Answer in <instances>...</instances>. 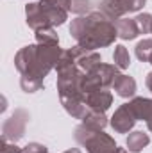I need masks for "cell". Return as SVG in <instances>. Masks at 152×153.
<instances>
[{
    "label": "cell",
    "mask_w": 152,
    "mask_h": 153,
    "mask_svg": "<svg viewBox=\"0 0 152 153\" xmlns=\"http://www.w3.org/2000/svg\"><path fill=\"white\" fill-rule=\"evenodd\" d=\"M145 85H147V89L152 93V71L150 73H147V78H145Z\"/></svg>",
    "instance_id": "25"
},
{
    "label": "cell",
    "mask_w": 152,
    "mask_h": 153,
    "mask_svg": "<svg viewBox=\"0 0 152 153\" xmlns=\"http://www.w3.org/2000/svg\"><path fill=\"white\" fill-rule=\"evenodd\" d=\"M114 93L122 98H131L136 93V80L129 75H118L113 82Z\"/></svg>",
    "instance_id": "13"
},
{
    "label": "cell",
    "mask_w": 152,
    "mask_h": 153,
    "mask_svg": "<svg viewBox=\"0 0 152 153\" xmlns=\"http://www.w3.org/2000/svg\"><path fill=\"white\" fill-rule=\"evenodd\" d=\"M61 55L63 50L59 48V45H27L14 55V66L22 76L43 80L50 73V70L56 68Z\"/></svg>",
    "instance_id": "2"
},
{
    "label": "cell",
    "mask_w": 152,
    "mask_h": 153,
    "mask_svg": "<svg viewBox=\"0 0 152 153\" xmlns=\"http://www.w3.org/2000/svg\"><path fill=\"white\" fill-rule=\"evenodd\" d=\"M113 62L118 70H127L131 66V55H129V50L123 46V45H116L113 52Z\"/></svg>",
    "instance_id": "16"
},
{
    "label": "cell",
    "mask_w": 152,
    "mask_h": 153,
    "mask_svg": "<svg viewBox=\"0 0 152 153\" xmlns=\"http://www.w3.org/2000/svg\"><path fill=\"white\" fill-rule=\"evenodd\" d=\"M134 20H136V23H138L140 34H149V32H150V27H152V14H149V13H141V14H138Z\"/></svg>",
    "instance_id": "20"
},
{
    "label": "cell",
    "mask_w": 152,
    "mask_h": 153,
    "mask_svg": "<svg viewBox=\"0 0 152 153\" xmlns=\"http://www.w3.org/2000/svg\"><path fill=\"white\" fill-rule=\"evenodd\" d=\"M149 143H150V137L147 134L132 132V134H129V137L125 141V146H127V150L131 153H140L145 146H149Z\"/></svg>",
    "instance_id": "14"
},
{
    "label": "cell",
    "mask_w": 152,
    "mask_h": 153,
    "mask_svg": "<svg viewBox=\"0 0 152 153\" xmlns=\"http://www.w3.org/2000/svg\"><path fill=\"white\" fill-rule=\"evenodd\" d=\"M108 123L109 121H108L104 112H95V111H90V114L82 119V125H86L93 130H104L108 126Z\"/></svg>",
    "instance_id": "15"
},
{
    "label": "cell",
    "mask_w": 152,
    "mask_h": 153,
    "mask_svg": "<svg viewBox=\"0 0 152 153\" xmlns=\"http://www.w3.org/2000/svg\"><path fill=\"white\" fill-rule=\"evenodd\" d=\"M118 73V68L114 64H106V62H100L97 68H93L90 73H86L82 78V91L84 93H91V91H97V89H108V87H113V82L116 80Z\"/></svg>",
    "instance_id": "4"
},
{
    "label": "cell",
    "mask_w": 152,
    "mask_h": 153,
    "mask_svg": "<svg viewBox=\"0 0 152 153\" xmlns=\"http://www.w3.org/2000/svg\"><path fill=\"white\" fill-rule=\"evenodd\" d=\"M114 25L118 30V38L123 41H131V39L138 38V34H140L138 23L132 18H118V20H114Z\"/></svg>",
    "instance_id": "12"
},
{
    "label": "cell",
    "mask_w": 152,
    "mask_h": 153,
    "mask_svg": "<svg viewBox=\"0 0 152 153\" xmlns=\"http://www.w3.org/2000/svg\"><path fill=\"white\" fill-rule=\"evenodd\" d=\"M20 87H22L25 93H36V91H39V89H43V80L22 76V78H20Z\"/></svg>",
    "instance_id": "19"
},
{
    "label": "cell",
    "mask_w": 152,
    "mask_h": 153,
    "mask_svg": "<svg viewBox=\"0 0 152 153\" xmlns=\"http://www.w3.org/2000/svg\"><path fill=\"white\" fill-rule=\"evenodd\" d=\"M116 153H129V152H127V150H123V148H118V150H116Z\"/></svg>",
    "instance_id": "27"
},
{
    "label": "cell",
    "mask_w": 152,
    "mask_h": 153,
    "mask_svg": "<svg viewBox=\"0 0 152 153\" xmlns=\"http://www.w3.org/2000/svg\"><path fill=\"white\" fill-rule=\"evenodd\" d=\"M134 53H136V57H138L141 62H150V57H152V39H141V41L136 45Z\"/></svg>",
    "instance_id": "18"
},
{
    "label": "cell",
    "mask_w": 152,
    "mask_h": 153,
    "mask_svg": "<svg viewBox=\"0 0 152 153\" xmlns=\"http://www.w3.org/2000/svg\"><path fill=\"white\" fill-rule=\"evenodd\" d=\"M150 64H152V57H150Z\"/></svg>",
    "instance_id": "30"
},
{
    "label": "cell",
    "mask_w": 152,
    "mask_h": 153,
    "mask_svg": "<svg viewBox=\"0 0 152 153\" xmlns=\"http://www.w3.org/2000/svg\"><path fill=\"white\" fill-rule=\"evenodd\" d=\"M63 153H81V150H77V148H70V150H66V152Z\"/></svg>",
    "instance_id": "26"
},
{
    "label": "cell",
    "mask_w": 152,
    "mask_h": 153,
    "mask_svg": "<svg viewBox=\"0 0 152 153\" xmlns=\"http://www.w3.org/2000/svg\"><path fill=\"white\" fill-rule=\"evenodd\" d=\"M25 14H27V25H29L34 32L39 30V29H48V27H52V23H50V20H48L47 13L43 11V7H41L39 2H31V4H27V5H25Z\"/></svg>",
    "instance_id": "9"
},
{
    "label": "cell",
    "mask_w": 152,
    "mask_h": 153,
    "mask_svg": "<svg viewBox=\"0 0 152 153\" xmlns=\"http://www.w3.org/2000/svg\"><path fill=\"white\" fill-rule=\"evenodd\" d=\"M150 34H152V27H150Z\"/></svg>",
    "instance_id": "29"
},
{
    "label": "cell",
    "mask_w": 152,
    "mask_h": 153,
    "mask_svg": "<svg viewBox=\"0 0 152 153\" xmlns=\"http://www.w3.org/2000/svg\"><path fill=\"white\" fill-rule=\"evenodd\" d=\"M75 141L82 144L88 153H116L118 146L111 135L104 134V130H93L86 125H79L74 134Z\"/></svg>",
    "instance_id": "3"
},
{
    "label": "cell",
    "mask_w": 152,
    "mask_h": 153,
    "mask_svg": "<svg viewBox=\"0 0 152 153\" xmlns=\"http://www.w3.org/2000/svg\"><path fill=\"white\" fill-rule=\"evenodd\" d=\"M2 153H22L23 148H20V146H16V143H11V141H4L2 139Z\"/></svg>",
    "instance_id": "23"
},
{
    "label": "cell",
    "mask_w": 152,
    "mask_h": 153,
    "mask_svg": "<svg viewBox=\"0 0 152 153\" xmlns=\"http://www.w3.org/2000/svg\"><path fill=\"white\" fill-rule=\"evenodd\" d=\"M113 103V94L108 89H97L91 93H86V105L90 111L95 112H106Z\"/></svg>",
    "instance_id": "10"
},
{
    "label": "cell",
    "mask_w": 152,
    "mask_h": 153,
    "mask_svg": "<svg viewBox=\"0 0 152 153\" xmlns=\"http://www.w3.org/2000/svg\"><path fill=\"white\" fill-rule=\"evenodd\" d=\"M68 52L74 57L75 66L82 73H90L93 68H97L102 62V57H100V53L97 50H86V48H82V46L77 45V46L68 48Z\"/></svg>",
    "instance_id": "7"
},
{
    "label": "cell",
    "mask_w": 152,
    "mask_h": 153,
    "mask_svg": "<svg viewBox=\"0 0 152 153\" xmlns=\"http://www.w3.org/2000/svg\"><path fill=\"white\" fill-rule=\"evenodd\" d=\"M41 2H47V4H52V5H57V7L70 11V0H41Z\"/></svg>",
    "instance_id": "24"
},
{
    "label": "cell",
    "mask_w": 152,
    "mask_h": 153,
    "mask_svg": "<svg viewBox=\"0 0 152 153\" xmlns=\"http://www.w3.org/2000/svg\"><path fill=\"white\" fill-rule=\"evenodd\" d=\"M27 121H29V114L23 109H16L2 125V139L11 141V143L20 141L25 135Z\"/></svg>",
    "instance_id": "5"
},
{
    "label": "cell",
    "mask_w": 152,
    "mask_h": 153,
    "mask_svg": "<svg viewBox=\"0 0 152 153\" xmlns=\"http://www.w3.org/2000/svg\"><path fill=\"white\" fill-rule=\"evenodd\" d=\"M129 109L140 121H150L152 119V98H132L129 102Z\"/></svg>",
    "instance_id": "11"
},
{
    "label": "cell",
    "mask_w": 152,
    "mask_h": 153,
    "mask_svg": "<svg viewBox=\"0 0 152 153\" xmlns=\"http://www.w3.org/2000/svg\"><path fill=\"white\" fill-rule=\"evenodd\" d=\"M70 34L77 41V45L86 50L109 46L118 38L114 22L102 11H93L86 16H77L75 20H72Z\"/></svg>",
    "instance_id": "1"
},
{
    "label": "cell",
    "mask_w": 152,
    "mask_h": 153,
    "mask_svg": "<svg viewBox=\"0 0 152 153\" xmlns=\"http://www.w3.org/2000/svg\"><path fill=\"white\" fill-rule=\"evenodd\" d=\"M91 7V0H70V11L74 14L82 16L84 13H88Z\"/></svg>",
    "instance_id": "21"
},
{
    "label": "cell",
    "mask_w": 152,
    "mask_h": 153,
    "mask_svg": "<svg viewBox=\"0 0 152 153\" xmlns=\"http://www.w3.org/2000/svg\"><path fill=\"white\" fill-rule=\"evenodd\" d=\"M147 0H102L99 4V11H102L108 18L118 20L127 13H136L145 5Z\"/></svg>",
    "instance_id": "6"
},
{
    "label": "cell",
    "mask_w": 152,
    "mask_h": 153,
    "mask_svg": "<svg viewBox=\"0 0 152 153\" xmlns=\"http://www.w3.org/2000/svg\"><path fill=\"white\" fill-rule=\"evenodd\" d=\"M147 126H149V130L152 132V119H150V121H147Z\"/></svg>",
    "instance_id": "28"
},
{
    "label": "cell",
    "mask_w": 152,
    "mask_h": 153,
    "mask_svg": "<svg viewBox=\"0 0 152 153\" xmlns=\"http://www.w3.org/2000/svg\"><path fill=\"white\" fill-rule=\"evenodd\" d=\"M36 43L39 45H59V36L57 32L54 30V27H48V29H39L36 30Z\"/></svg>",
    "instance_id": "17"
},
{
    "label": "cell",
    "mask_w": 152,
    "mask_h": 153,
    "mask_svg": "<svg viewBox=\"0 0 152 153\" xmlns=\"http://www.w3.org/2000/svg\"><path fill=\"white\" fill-rule=\"evenodd\" d=\"M22 153H48V148L45 144H39V143H29Z\"/></svg>",
    "instance_id": "22"
},
{
    "label": "cell",
    "mask_w": 152,
    "mask_h": 153,
    "mask_svg": "<svg viewBox=\"0 0 152 153\" xmlns=\"http://www.w3.org/2000/svg\"><path fill=\"white\" fill-rule=\"evenodd\" d=\"M136 121H138V119L134 117L132 111L129 109V103H123V105H120V107L114 111L109 125H111V128H113L116 134H129V132L134 128Z\"/></svg>",
    "instance_id": "8"
}]
</instances>
